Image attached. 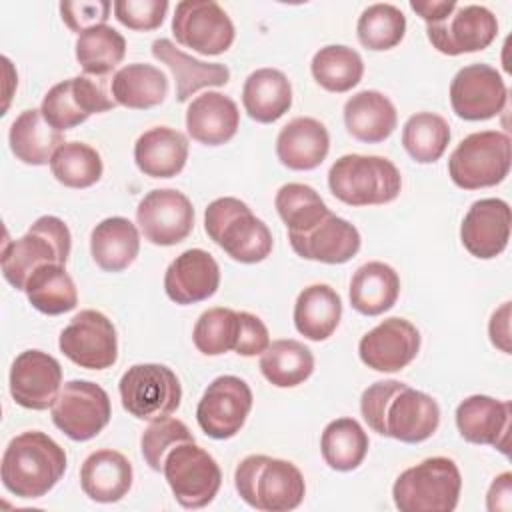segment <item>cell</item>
<instances>
[{"label": "cell", "mask_w": 512, "mask_h": 512, "mask_svg": "<svg viewBox=\"0 0 512 512\" xmlns=\"http://www.w3.org/2000/svg\"><path fill=\"white\" fill-rule=\"evenodd\" d=\"M292 250L306 260L324 264H344L360 250V232L348 220L328 212L304 234L288 236Z\"/></svg>", "instance_id": "cell-24"}, {"label": "cell", "mask_w": 512, "mask_h": 512, "mask_svg": "<svg viewBox=\"0 0 512 512\" xmlns=\"http://www.w3.org/2000/svg\"><path fill=\"white\" fill-rule=\"evenodd\" d=\"M260 372L278 388H294L314 372V354L298 340H274L260 356Z\"/></svg>", "instance_id": "cell-37"}, {"label": "cell", "mask_w": 512, "mask_h": 512, "mask_svg": "<svg viewBox=\"0 0 512 512\" xmlns=\"http://www.w3.org/2000/svg\"><path fill=\"white\" fill-rule=\"evenodd\" d=\"M512 164L510 136L500 130L468 134L448 158V174L458 188L478 190L500 184Z\"/></svg>", "instance_id": "cell-8"}, {"label": "cell", "mask_w": 512, "mask_h": 512, "mask_svg": "<svg viewBox=\"0 0 512 512\" xmlns=\"http://www.w3.org/2000/svg\"><path fill=\"white\" fill-rule=\"evenodd\" d=\"M116 20L138 32H148L156 30L162 26L164 16L168 12V2L166 0H116L112 4Z\"/></svg>", "instance_id": "cell-48"}, {"label": "cell", "mask_w": 512, "mask_h": 512, "mask_svg": "<svg viewBox=\"0 0 512 512\" xmlns=\"http://www.w3.org/2000/svg\"><path fill=\"white\" fill-rule=\"evenodd\" d=\"M136 222L150 244L174 246L188 238L194 228V208L186 194L174 188L148 192L138 208Z\"/></svg>", "instance_id": "cell-17"}, {"label": "cell", "mask_w": 512, "mask_h": 512, "mask_svg": "<svg viewBox=\"0 0 512 512\" xmlns=\"http://www.w3.org/2000/svg\"><path fill=\"white\" fill-rule=\"evenodd\" d=\"M240 334V312L232 308H208L204 310L192 330V340L198 352L204 356H220L234 350Z\"/></svg>", "instance_id": "cell-46"}, {"label": "cell", "mask_w": 512, "mask_h": 512, "mask_svg": "<svg viewBox=\"0 0 512 512\" xmlns=\"http://www.w3.org/2000/svg\"><path fill=\"white\" fill-rule=\"evenodd\" d=\"M240 126L236 102L220 92L196 96L186 110V130L204 146H220L234 138Z\"/></svg>", "instance_id": "cell-25"}, {"label": "cell", "mask_w": 512, "mask_h": 512, "mask_svg": "<svg viewBox=\"0 0 512 512\" xmlns=\"http://www.w3.org/2000/svg\"><path fill=\"white\" fill-rule=\"evenodd\" d=\"M110 92L112 100L120 106L148 110L162 104L168 96V78L152 64H126L112 76Z\"/></svg>", "instance_id": "cell-36"}, {"label": "cell", "mask_w": 512, "mask_h": 512, "mask_svg": "<svg viewBox=\"0 0 512 512\" xmlns=\"http://www.w3.org/2000/svg\"><path fill=\"white\" fill-rule=\"evenodd\" d=\"M400 294L396 270L380 260L362 264L350 280V304L364 316H378L390 310Z\"/></svg>", "instance_id": "cell-35"}, {"label": "cell", "mask_w": 512, "mask_h": 512, "mask_svg": "<svg viewBox=\"0 0 512 512\" xmlns=\"http://www.w3.org/2000/svg\"><path fill=\"white\" fill-rule=\"evenodd\" d=\"M112 4L108 0H96V2H60V14L62 22L76 34L86 32L88 28L102 26L110 18Z\"/></svg>", "instance_id": "cell-49"}, {"label": "cell", "mask_w": 512, "mask_h": 512, "mask_svg": "<svg viewBox=\"0 0 512 512\" xmlns=\"http://www.w3.org/2000/svg\"><path fill=\"white\" fill-rule=\"evenodd\" d=\"M310 72L324 90L340 94L352 90L362 80L364 62L350 46L330 44L314 54Z\"/></svg>", "instance_id": "cell-40"}, {"label": "cell", "mask_w": 512, "mask_h": 512, "mask_svg": "<svg viewBox=\"0 0 512 512\" xmlns=\"http://www.w3.org/2000/svg\"><path fill=\"white\" fill-rule=\"evenodd\" d=\"M356 34L368 50H390L406 34V16L394 4H370L356 22Z\"/></svg>", "instance_id": "cell-45"}, {"label": "cell", "mask_w": 512, "mask_h": 512, "mask_svg": "<svg viewBox=\"0 0 512 512\" xmlns=\"http://www.w3.org/2000/svg\"><path fill=\"white\" fill-rule=\"evenodd\" d=\"M458 4L454 0H442V2H416L412 0L410 2V8L426 22V24H434V22H440L442 18H446Z\"/></svg>", "instance_id": "cell-53"}, {"label": "cell", "mask_w": 512, "mask_h": 512, "mask_svg": "<svg viewBox=\"0 0 512 512\" xmlns=\"http://www.w3.org/2000/svg\"><path fill=\"white\" fill-rule=\"evenodd\" d=\"M50 414L54 426L70 440L86 442L106 428L112 406L102 386L88 380H70L60 388Z\"/></svg>", "instance_id": "cell-11"}, {"label": "cell", "mask_w": 512, "mask_h": 512, "mask_svg": "<svg viewBox=\"0 0 512 512\" xmlns=\"http://www.w3.org/2000/svg\"><path fill=\"white\" fill-rule=\"evenodd\" d=\"M512 212L508 202L500 198L476 200L460 226V240L464 248L480 258L490 260L504 252L510 240Z\"/></svg>", "instance_id": "cell-21"}, {"label": "cell", "mask_w": 512, "mask_h": 512, "mask_svg": "<svg viewBox=\"0 0 512 512\" xmlns=\"http://www.w3.org/2000/svg\"><path fill=\"white\" fill-rule=\"evenodd\" d=\"M488 334L496 348L510 354V302H504L498 310H494L488 324Z\"/></svg>", "instance_id": "cell-51"}, {"label": "cell", "mask_w": 512, "mask_h": 512, "mask_svg": "<svg viewBox=\"0 0 512 512\" xmlns=\"http://www.w3.org/2000/svg\"><path fill=\"white\" fill-rule=\"evenodd\" d=\"M24 292L32 308L48 316L70 312L78 304L74 280L66 272L64 264H44L36 268L28 278Z\"/></svg>", "instance_id": "cell-38"}, {"label": "cell", "mask_w": 512, "mask_h": 512, "mask_svg": "<svg viewBox=\"0 0 512 512\" xmlns=\"http://www.w3.org/2000/svg\"><path fill=\"white\" fill-rule=\"evenodd\" d=\"M486 508L490 512H500V510L506 512L512 508V474L510 472H502L500 476L494 478L486 494Z\"/></svg>", "instance_id": "cell-52"}, {"label": "cell", "mask_w": 512, "mask_h": 512, "mask_svg": "<svg viewBox=\"0 0 512 512\" xmlns=\"http://www.w3.org/2000/svg\"><path fill=\"white\" fill-rule=\"evenodd\" d=\"M240 498L262 512H288L302 504L306 482L296 464L264 454H250L234 470Z\"/></svg>", "instance_id": "cell-3"}, {"label": "cell", "mask_w": 512, "mask_h": 512, "mask_svg": "<svg viewBox=\"0 0 512 512\" xmlns=\"http://www.w3.org/2000/svg\"><path fill=\"white\" fill-rule=\"evenodd\" d=\"M510 418V402L484 394L468 396L456 408V426L460 436L470 444H486L502 454H508L510 448Z\"/></svg>", "instance_id": "cell-22"}, {"label": "cell", "mask_w": 512, "mask_h": 512, "mask_svg": "<svg viewBox=\"0 0 512 512\" xmlns=\"http://www.w3.org/2000/svg\"><path fill=\"white\" fill-rule=\"evenodd\" d=\"M462 476L454 460L432 456L406 468L392 486L400 512H452L458 506Z\"/></svg>", "instance_id": "cell-7"}, {"label": "cell", "mask_w": 512, "mask_h": 512, "mask_svg": "<svg viewBox=\"0 0 512 512\" xmlns=\"http://www.w3.org/2000/svg\"><path fill=\"white\" fill-rule=\"evenodd\" d=\"M508 90L490 64H468L450 82V104L458 118L478 122L498 116L506 106Z\"/></svg>", "instance_id": "cell-15"}, {"label": "cell", "mask_w": 512, "mask_h": 512, "mask_svg": "<svg viewBox=\"0 0 512 512\" xmlns=\"http://www.w3.org/2000/svg\"><path fill=\"white\" fill-rule=\"evenodd\" d=\"M72 236L58 216H40L24 236L6 240L0 256L2 274L16 290L26 288L32 272L44 264H64L70 256Z\"/></svg>", "instance_id": "cell-6"}, {"label": "cell", "mask_w": 512, "mask_h": 512, "mask_svg": "<svg viewBox=\"0 0 512 512\" xmlns=\"http://www.w3.org/2000/svg\"><path fill=\"white\" fill-rule=\"evenodd\" d=\"M122 408L138 420H158L178 410L182 386L178 376L164 364H134L118 384Z\"/></svg>", "instance_id": "cell-9"}, {"label": "cell", "mask_w": 512, "mask_h": 512, "mask_svg": "<svg viewBox=\"0 0 512 512\" xmlns=\"http://www.w3.org/2000/svg\"><path fill=\"white\" fill-rule=\"evenodd\" d=\"M450 142L448 122L434 112L412 114L402 128V146L412 160L432 164L440 160Z\"/></svg>", "instance_id": "cell-43"}, {"label": "cell", "mask_w": 512, "mask_h": 512, "mask_svg": "<svg viewBox=\"0 0 512 512\" xmlns=\"http://www.w3.org/2000/svg\"><path fill=\"white\" fill-rule=\"evenodd\" d=\"M138 228L122 216H112L94 226L90 234V254L106 272L126 270L138 256Z\"/></svg>", "instance_id": "cell-34"}, {"label": "cell", "mask_w": 512, "mask_h": 512, "mask_svg": "<svg viewBox=\"0 0 512 512\" xmlns=\"http://www.w3.org/2000/svg\"><path fill=\"white\" fill-rule=\"evenodd\" d=\"M66 472V452L40 430L14 436L2 454V484L18 498H42Z\"/></svg>", "instance_id": "cell-2"}, {"label": "cell", "mask_w": 512, "mask_h": 512, "mask_svg": "<svg viewBox=\"0 0 512 512\" xmlns=\"http://www.w3.org/2000/svg\"><path fill=\"white\" fill-rule=\"evenodd\" d=\"M344 124L352 138L366 144H378L394 132L398 114L388 96L378 90H362L346 100Z\"/></svg>", "instance_id": "cell-30"}, {"label": "cell", "mask_w": 512, "mask_h": 512, "mask_svg": "<svg viewBox=\"0 0 512 512\" xmlns=\"http://www.w3.org/2000/svg\"><path fill=\"white\" fill-rule=\"evenodd\" d=\"M188 160V140L168 126H154L140 134L134 144V162L150 178H172Z\"/></svg>", "instance_id": "cell-29"}, {"label": "cell", "mask_w": 512, "mask_h": 512, "mask_svg": "<svg viewBox=\"0 0 512 512\" xmlns=\"http://www.w3.org/2000/svg\"><path fill=\"white\" fill-rule=\"evenodd\" d=\"M274 206L278 216L286 224L288 236L308 232L330 212L320 194L312 186L300 182L284 184L276 192Z\"/></svg>", "instance_id": "cell-42"}, {"label": "cell", "mask_w": 512, "mask_h": 512, "mask_svg": "<svg viewBox=\"0 0 512 512\" xmlns=\"http://www.w3.org/2000/svg\"><path fill=\"white\" fill-rule=\"evenodd\" d=\"M52 176L68 188H88L102 178L100 154L84 142H64L50 160Z\"/></svg>", "instance_id": "cell-44"}, {"label": "cell", "mask_w": 512, "mask_h": 512, "mask_svg": "<svg viewBox=\"0 0 512 512\" xmlns=\"http://www.w3.org/2000/svg\"><path fill=\"white\" fill-rule=\"evenodd\" d=\"M242 104L252 120L260 124L276 122L292 106L290 80L276 68H258L244 82Z\"/></svg>", "instance_id": "cell-31"}, {"label": "cell", "mask_w": 512, "mask_h": 512, "mask_svg": "<svg viewBox=\"0 0 512 512\" xmlns=\"http://www.w3.org/2000/svg\"><path fill=\"white\" fill-rule=\"evenodd\" d=\"M126 54L124 36L108 24L88 28L78 34L76 60L86 74L104 76L112 72Z\"/></svg>", "instance_id": "cell-41"}, {"label": "cell", "mask_w": 512, "mask_h": 512, "mask_svg": "<svg viewBox=\"0 0 512 512\" xmlns=\"http://www.w3.org/2000/svg\"><path fill=\"white\" fill-rule=\"evenodd\" d=\"M178 44L204 56H218L234 42V24L226 10L212 0H182L172 16Z\"/></svg>", "instance_id": "cell-12"}, {"label": "cell", "mask_w": 512, "mask_h": 512, "mask_svg": "<svg viewBox=\"0 0 512 512\" xmlns=\"http://www.w3.org/2000/svg\"><path fill=\"white\" fill-rule=\"evenodd\" d=\"M330 150L326 126L310 116L292 118L276 138V156L290 170L318 168Z\"/></svg>", "instance_id": "cell-27"}, {"label": "cell", "mask_w": 512, "mask_h": 512, "mask_svg": "<svg viewBox=\"0 0 512 512\" xmlns=\"http://www.w3.org/2000/svg\"><path fill=\"white\" fill-rule=\"evenodd\" d=\"M420 350V332L406 318H386L358 344L360 360L376 372H398L406 368Z\"/></svg>", "instance_id": "cell-19"}, {"label": "cell", "mask_w": 512, "mask_h": 512, "mask_svg": "<svg viewBox=\"0 0 512 512\" xmlns=\"http://www.w3.org/2000/svg\"><path fill=\"white\" fill-rule=\"evenodd\" d=\"M360 412L374 432L406 444L428 440L440 424L438 402L400 380L370 384L362 392Z\"/></svg>", "instance_id": "cell-1"}, {"label": "cell", "mask_w": 512, "mask_h": 512, "mask_svg": "<svg viewBox=\"0 0 512 512\" xmlns=\"http://www.w3.org/2000/svg\"><path fill=\"white\" fill-rule=\"evenodd\" d=\"M328 188L348 206H378L396 200L402 176L384 156L344 154L328 170Z\"/></svg>", "instance_id": "cell-5"}, {"label": "cell", "mask_w": 512, "mask_h": 512, "mask_svg": "<svg viewBox=\"0 0 512 512\" xmlns=\"http://www.w3.org/2000/svg\"><path fill=\"white\" fill-rule=\"evenodd\" d=\"M152 56L168 66L176 82V100L186 102L192 94L210 86H224L230 80V70L218 62H202L176 48L168 38L152 42Z\"/></svg>", "instance_id": "cell-26"}, {"label": "cell", "mask_w": 512, "mask_h": 512, "mask_svg": "<svg viewBox=\"0 0 512 512\" xmlns=\"http://www.w3.org/2000/svg\"><path fill=\"white\" fill-rule=\"evenodd\" d=\"M8 142L20 162L42 166L48 164L54 152L64 144V134L44 120L40 108H28L12 122Z\"/></svg>", "instance_id": "cell-33"}, {"label": "cell", "mask_w": 512, "mask_h": 512, "mask_svg": "<svg viewBox=\"0 0 512 512\" xmlns=\"http://www.w3.org/2000/svg\"><path fill=\"white\" fill-rule=\"evenodd\" d=\"M252 410V390L238 376H218L204 390L196 420L202 432L214 440L236 436Z\"/></svg>", "instance_id": "cell-14"}, {"label": "cell", "mask_w": 512, "mask_h": 512, "mask_svg": "<svg viewBox=\"0 0 512 512\" xmlns=\"http://www.w3.org/2000/svg\"><path fill=\"white\" fill-rule=\"evenodd\" d=\"M368 434L354 418H336L326 424L320 436L324 462L338 472L356 470L368 452Z\"/></svg>", "instance_id": "cell-39"}, {"label": "cell", "mask_w": 512, "mask_h": 512, "mask_svg": "<svg viewBox=\"0 0 512 512\" xmlns=\"http://www.w3.org/2000/svg\"><path fill=\"white\" fill-rule=\"evenodd\" d=\"M342 318L340 294L328 284L306 286L294 304L296 330L312 340L322 342L334 334Z\"/></svg>", "instance_id": "cell-32"}, {"label": "cell", "mask_w": 512, "mask_h": 512, "mask_svg": "<svg viewBox=\"0 0 512 512\" xmlns=\"http://www.w3.org/2000/svg\"><path fill=\"white\" fill-rule=\"evenodd\" d=\"M204 230L232 260L256 264L270 256L274 240L270 228L256 218L246 202L224 196L208 204Z\"/></svg>", "instance_id": "cell-4"}, {"label": "cell", "mask_w": 512, "mask_h": 512, "mask_svg": "<svg viewBox=\"0 0 512 512\" xmlns=\"http://www.w3.org/2000/svg\"><path fill=\"white\" fill-rule=\"evenodd\" d=\"M134 470L130 460L112 448L92 452L80 468V486L84 494L102 504L122 500L132 486Z\"/></svg>", "instance_id": "cell-28"}, {"label": "cell", "mask_w": 512, "mask_h": 512, "mask_svg": "<svg viewBox=\"0 0 512 512\" xmlns=\"http://www.w3.org/2000/svg\"><path fill=\"white\" fill-rule=\"evenodd\" d=\"M58 346L70 362L88 370H106L118 360L116 328L98 310H80L60 332Z\"/></svg>", "instance_id": "cell-13"}, {"label": "cell", "mask_w": 512, "mask_h": 512, "mask_svg": "<svg viewBox=\"0 0 512 512\" xmlns=\"http://www.w3.org/2000/svg\"><path fill=\"white\" fill-rule=\"evenodd\" d=\"M220 286V268L214 256L202 248L184 250L164 274L166 296L182 306L208 300Z\"/></svg>", "instance_id": "cell-23"}, {"label": "cell", "mask_w": 512, "mask_h": 512, "mask_svg": "<svg viewBox=\"0 0 512 512\" xmlns=\"http://www.w3.org/2000/svg\"><path fill=\"white\" fill-rule=\"evenodd\" d=\"M496 34V16L478 4L456 6L440 22L426 24V36L432 46L448 56L484 50L494 42Z\"/></svg>", "instance_id": "cell-16"}, {"label": "cell", "mask_w": 512, "mask_h": 512, "mask_svg": "<svg viewBox=\"0 0 512 512\" xmlns=\"http://www.w3.org/2000/svg\"><path fill=\"white\" fill-rule=\"evenodd\" d=\"M182 442H194L192 432L182 420H176L170 416L152 420L140 438L142 458L152 470L160 472L164 468L166 454Z\"/></svg>", "instance_id": "cell-47"}, {"label": "cell", "mask_w": 512, "mask_h": 512, "mask_svg": "<svg viewBox=\"0 0 512 512\" xmlns=\"http://www.w3.org/2000/svg\"><path fill=\"white\" fill-rule=\"evenodd\" d=\"M62 384L60 362L42 350L20 352L10 368V396L28 410L52 408Z\"/></svg>", "instance_id": "cell-20"}, {"label": "cell", "mask_w": 512, "mask_h": 512, "mask_svg": "<svg viewBox=\"0 0 512 512\" xmlns=\"http://www.w3.org/2000/svg\"><path fill=\"white\" fill-rule=\"evenodd\" d=\"M268 346L270 334L266 324L256 314L240 312V334L234 352L240 356H256L262 354Z\"/></svg>", "instance_id": "cell-50"}, {"label": "cell", "mask_w": 512, "mask_h": 512, "mask_svg": "<svg viewBox=\"0 0 512 512\" xmlns=\"http://www.w3.org/2000/svg\"><path fill=\"white\" fill-rule=\"evenodd\" d=\"M162 472L176 502L192 510L208 506L222 484L218 462L196 442L174 446L166 454Z\"/></svg>", "instance_id": "cell-10"}, {"label": "cell", "mask_w": 512, "mask_h": 512, "mask_svg": "<svg viewBox=\"0 0 512 512\" xmlns=\"http://www.w3.org/2000/svg\"><path fill=\"white\" fill-rule=\"evenodd\" d=\"M114 100L86 76H74L54 84L42 98V116L56 130L64 132L86 122L92 114L112 110Z\"/></svg>", "instance_id": "cell-18"}]
</instances>
